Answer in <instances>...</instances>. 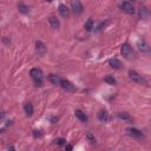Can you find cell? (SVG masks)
Returning <instances> with one entry per match:
<instances>
[{"mask_svg": "<svg viewBox=\"0 0 151 151\" xmlns=\"http://www.w3.org/2000/svg\"><path fill=\"white\" fill-rule=\"evenodd\" d=\"M29 76H31V78L33 79V81H34V84H35L37 86H41V85H42L44 73H42V71H41L40 68H37V67L32 68L31 72H29Z\"/></svg>", "mask_w": 151, "mask_h": 151, "instance_id": "6da1fadb", "label": "cell"}, {"mask_svg": "<svg viewBox=\"0 0 151 151\" xmlns=\"http://www.w3.org/2000/svg\"><path fill=\"white\" fill-rule=\"evenodd\" d=\"M129 78L133 81V83H137V84H143V85H146V80L144 79V77H142L138 72L133 71V70H130L129 71Z\"/></svg>", "mask_w": 151, "mask_h": 151, "instance_id": "7a4b0ae2", "label": "cell"}, {"mask_svg": "<svg viewBox=\"0 0 151 151\" xmlns=\"http://www.w3.org/2000/svg\"><path fill=\"white\" fill-rule=\"evenodd\" d=\"M120 52H122L123 57H125L126 59H132L133 58V51H132V48L129 44H124L120 48Z\"/></svg>", "mask_w": 151, "mask_h": 151, "instance_id": "3957f363", "label": "cell"}, {"mask_svg": "<svg viewBox=\"0 0 151 151\" xmlns=\"http://www.w3.org/2000/svg\"><path fill=\"white\" fill-rule=\"evenodd\" d=\"M126 133L133 138H144V133L138 130V129H134V127H127L126 129Z\"/></svg>", "mask_w": 151, "mask_h": 151, "instance_id": "277c9868", "label": "cell"}, {"mask_svg": "<svg viewBox=\"0 0 151 151\" xmlns=\"http://www.w3.org/2000/svg\"><path fill=\"white\" fill-rule=\"evenodd\" d=\"M120 8H122L123 12H125L127 14H133L134 13V8H133V6L130 1H123L120 4Z\"/></svg>", "mask_w": 151, "mask_h": 151, "instance_id": "5b68a950", "label": "cell"}, {"mask_svg": "<svg viewBox=\"0 0 151 151\" xmlns=\"http://www.w3.org/2000/svg\"><path fill=\"white\" fill-rule=\"evenodd\" d=\"M71 6H72V11L74 12V14H81L83 13V5L79 0H72L71 1Z\"/></svg>", "mask_w": 151, "mask_h": 151, "instance_id": "8992f818", "label": "cell"}, {"mask_svg": "<svg viewBox=\"0 0 151 151\" xmlns=\"http://www.w3.org/2000/svg\"><path fill=\"white\" fill-rule=\"evenodd\" d=\"M138 15H139V19L142 20H146L150 15V11L146 6H140L139 7V11H138Z\"/></svg>", "mask_w": 151, "mask_h": 151, "instance_id": "52a82bcc", "label": "cell"}, {"mask_svg": "<svg viewBox=\"0 0 151 151\" xmlns=\"http://www.w3.org/2000/svg\"><path fill=\"white\" fill-rule=\"evenodd\" d=\"M64 90H66V91H70V92H72V91H74V85L71 83V81H68V80H66V79H60V84H59Z\"/></svg>", "mask_w": 151, "mask_h": 151, "instance_id": "ba28073f", "label": "cell"}, {"mask_svg": "<svg viewBox=\"0 0 151 151\" xmlns=\"http://www.w3.org/2000/svg\"><path fill=\"white\" fill-rule=\"evenodd\" d=\"M58 11H59V14L63 17V18H65V19H67L68 17H70V9H68V7L66 6V5H59V7H58Z\"/></svg>", "mask_w": 151, "mask_h": 151, "instance_id": "9c48e42d", "label": "cell"}, {"mask_svg": "<svg viewBox=\"0 0 151 151\" xmlns=\"http://www.w3.org/2000/svg\"><path fill=\"white\" fill-rule=\"evenodd\" d=\"M35 50H37V53L39 54V55H44L45 53H46V45L44 44V42H41V41H37L35 42Z\"/></svg>", "mask_w": 151, "mask_h": 151, "instance_id": "30bf717a", "label": "cell"}, {"mask_svg": "<svg viewBox=\"0 0 151 151\" xmlns=\"http://www.w3.org/2000/svg\"><path fill=\"white\" fill-rule=\"evenodd\" d=\"M48 22H50L51 27L54 28V29H58V28L60 27V21H59V19H58L57 17H54V15H51V17L48 18Z\"/></svg>", "mask_w": 151, "mask_h": 151, "instance_id": "8fae6325", "label": "cell"}, {"mask_svg": "<svg viewBox=\"0 0 151 151\" xmlns=\"http://www.w3.org/2000/svg\"><path fill=\"white\" fill-rule=\"evenodd\" d=\"M109 65L113 68V70H120L122 68V63H120V60H118V59H116V58H113V59H110L109 60Z\"/></svg>", "mask_w": 151, "mask_h": 151, "instance_id": "7c38bea8", "label": "cell"}, {"mask_svg": "<svg viewBox=\"0 0 151 151\" xmlns=\"http://www.w3.org/2000/svg\"><path fill=\"white\" fill-rule=\"evenodd\" d=\"M137 47H138V50L142 51V52H146V51L149 50L147 44H146L145 40H143V39H139V40L137 41Z\"/></svg>", "mask_w": 151, "mask_h": 151, "instance_id": "4fadbf2b", "label": "cell"}, {"mask_svg": "<svg viewBox=\"0 0 151 151\" xmlns=\"http://www.w3.org/2000/svg\"><path fill=\"white\" fill-rule=\"evenodd\" d=\"M74 114H76V117H77L80 122H84V123L87 122V116H86L81 110H76V111H74Z\"/></svg>", "mask_w": 151, "mask_h": 151, "instance_id": "5bb4252c", "label": "cell"}, {"mask_svg": "<svg viewBox=\"0 0 151 151\" xmlns=\"http://www.w3.org/2000/svg\"><path fill=\"white\" fill-rule=\"evenodd\" d=\"M24 110H25V113H26L27 117H31L33 114V111H34L33 110V105L31 103H26L25 106H24Z\"/></svg>", "mask_w": 151, "mask_h": 151, "instance_id": "9a60e30c", "label": "cell"}, {"mask_svg": "<svg viewBox=\"0 0 151 151\" xmlns=\"http://www.w3.org/2000/svg\"><path fill=\"white\" fill-rule=\"evenodd\" d=\"M18 9H19V12L22 13V14H27V13L29 12V7H28L27 5H25V4H22V2L18 4Z\"/></svg>", "mask_w": 151, "mask_h": 151, "instance_id": "2e32d148", "label": "cell"}, {"mask_svg": "<svg viewBox=\"0 0 151 151\" xmlns=\"http://www.w3.org/2000/svg\"><path fill=\"white\" fill-rule=\"evenodd\" d=\"M47 79H48V81L52 83L53 85H59V84H60V78H59L58 76H55V74H50Z\"/></svg>", "mask_w": 151, "mask_h": 151, "instance_id": "e0dca14e", "label": "cell"}, {"mask_svg": "<svg viewBox=\"0 0 151 151\" xmlns=\"http://www.w3.org/2000/svg\"><path fill=\"white\" fill-rule=\"evenodd\" d=\"M98 119H99L100 122H106V120L109 119V114H107V112L104 111V110H100V111L98 112Z\"/></svg>", "mask_w": 151, "mask_h": 151, "instance_id": "ac0fdd59", "label": "cell"}, {"mask_svg": "<svg viewBox=\"0 0 151 151\" xmlns=\"http://www.w3.org/2000/svg\"><path fill=\"white\" fill-rule=\"evenodd\" d=\"M118 118H119V119H123V120H127V122H131V120H132V117H131L129 113H126V112H120V113H118Z\"/></svg>", "mask_w": 151, "mask_h": 151, "instance_id": "d6986e66", "label": "cell"}, {"mask_svg": "<svg viewBox=\"0 0 151 151\" xmlns=\"http://www.w3.org/2000/svg\"><path fill=\"white\" fill-rule=\"evenodd\" d=\"M92 28H93V20H92V19H88V20L85 22V29H86L87 32H90V31H92Z\"/></svg>", "mask_w": 151, "mask_h": 151, "instance_id": "ffe728a7", "label": "cell"}, {"mask_svg": "<svg viewBox=\"0 0 151 151\" xmlns=\"http://www.w3.org/2000/svg\"><path fill=\"white\" fill-rule=\"evenodd\" d=\"M106 83H109V84H111V85H114L116 84V79L112 77V76H107V77H105V79H104Z\"/></svg>", "mask_w": 151, "mask_h": 151, "instance_id": "44dd1931", "label": "cell"}, {"mask_svg": "<svg viewBox=\"0 0 151 151\" xmlns=\"http://www.w3.org/2000/svg\"><path fill=\"white\" fill-rule=\"evenodd\" d=\"M65 143H66V140L64 138H57V139H54V144H57V145H64Z\"/></svg>", "mask_w": 151, "mask_h": 151, "instance_id": "7402d4cb", "label": "cell"}, {"mask_svg": "<svg viewBox=\"0 0 151 151\" xmlns=\"http://www.w3.org/2000/svg\"><path fill=\"white\" fill-rule=\"evenodd\" d=\"M86 137H87V139H88L91 143H96V138H94V136H93L91 132H87V133H86Z\"/></svg>", "mask_w": 151, "mask_h": 151, "instance_id": "603a6c76", "label": "cell"}, {"mask_svg": "<svg viewBox=\"0 0 151 151\" xmlns=\"http://www.w3.org/2000/svg\"><path fill=\"white\" fill-rule=\"evenodd\" d=\"M33 132H34L33 134H34V137H35V138H37V137H40V136H41L40 131H33Z\"/></svg>", "mask_w": 151, "mask_h": 151, "instance_id": "cb8c5ba5", "label": "cell"}, {"mask_svg": "<svg viewBox=\"0 0 151 151\" xmlns=\"http://www.w3.org/2000/svg\"><path fill=\"white\" fill-rule=\"evenodd\" d=\"M66 149H67V150H72V146H71V145H67Z\"/></svg>", "mask_w": 151, "mask_h": 151, "instance_id": "d4e9b609", "label": "cell"}, {"mask_svg": "<svg viewBox=\"0 0 151 151\" xmlns=\"http://www.w3.org/2000/svg\"><path fill=\"white\" fill-rule=\"evenodd\" d=\"M47 1H52V0H47Z\"/></svg>", "mask_w": 151, "mask_h": 151, "instance_id": "484cf974", "label": "cell"}, {"mask_svg": "<svg viewBox=\"0 0 151 151\" xmlns=\"http://www.w3.org/2000/svg\"><path fill=\"white\" fill-rule=\"evenodd\" d=\"M132 1H136V0H132Z\"/></svg>", "mask_w": 151, "mask_h": 151, "instance_id": "4316f807", "label": "cell"}]
</instances>
